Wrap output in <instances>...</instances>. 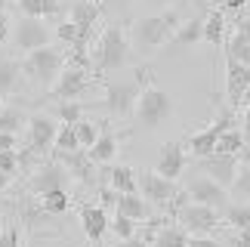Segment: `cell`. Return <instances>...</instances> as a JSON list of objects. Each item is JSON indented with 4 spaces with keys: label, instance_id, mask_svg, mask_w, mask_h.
I'll list each match as a JSON object with an SVG mask.
<instances>
[{
    "label": "cell",
    "instance_id": "cell-40",
    "mask_svg": "<svg viewBox=\"0 0 250 247\" xmlns=\"http://www.w3.org/2000/svg\"><path fill=\"white\" fill-rule=\"evenodd\" d=\"M19 170V151H0V173L13 176Z\"/></svg>",
    "mask_w": 250,
    "mask_h": 247
},
{
    "label": "cell",
    "instance_id": "cell-24",
    "mask_svg": "<svg viewBox=\"0 0 250 247\" xmlns=\"http://www.w3.org/2000/svg\"><path fill=\"white\" fill-rule=\"evenodd\" d=\"M198 41H204V19H188V22H179V28L173 31L167 46H173V50H186V46L198 43Z\"/></svg>",
    "mask_w": 250,
    "mask_h": 247
},
{
    "label": "cell",
    "instance_id": "cell-18",
    "mask_svg": "<svg viewBox=\"0 0 250 247\" xmlns=\"http://www.w3.org/2000/svg\"><path fill=\"white\" fill-rule=\"evenodd\" d=\"M56 161L68 170V176H74L78 183H83V185H96V164L90 158H86V151L83 148H78V151H65V155H56Z\"/></svg>",
    "mask_w": 250,
    "mask_h": 247
},
{
    "label": "cell",
    "instance_id": "cell-26",
    "mask_svg": "<svg viewBox=\"0 0 250 247\" xmlns=\"http://www.w3.org/2000/svg\"><path fill=\"white\" fill-rule=\"evenodd\" d=\"M105 176H108V188H111V192H118V195H133V192H136V170H133V167H127V164L111 167Z\"/></svg>",
    "mask_w": 250,
    "mask_h": 247
},
{
    "label": "cell",
    "instance_id": "cell-22",
    "mask_svg": "<svg viewBox=\"0 0 250 247\" xmlns=\"http://www.w3.org/2000/svg\"><path fill=\"white\" fill-rule=\"evenodd\" d=\"M114 210H118L121 216H127V220L133 223H146L151 220V213H155V207H151L142 195H118V201H114Z\"/></svg>",
    "mask_w": 250,
    "mask_h": 247
},
{
    "label": "cell",
    "instance_id": "cell-31",
    "mask_svg": "<svg viewBox=\"0 0 250 247\" xmlns=\"http://www.w3.org/2000/svg\"><path fill=\"white\" fill-rule=\"evenodd\" d=\"M241 148H244V136H241V130H235V127H232V130L219 133L213 155H238Z\"/></svg>",
    "mask_w": 250,
    "mask_h": 247
},
{
    "label": "cell",
    "instance_id": "cell-52",
    "mask_svg": "<svg viewBox=\"0 0 250 247\" xmlns=\"http://www.w3.org/2000/svg\"><path fill=\"white\" fill-rule=\"evenodd\" d=\"M3 6H6V0H0V13H3Z\"/></svg>",
    "mask_w": 250,
    "mask_h": 247
},
{
    "label": "cell",
    "instance_id": "cell-49",
    "mask_svg": "<svg viewBox=\"0 0 250 247\" xmlns=\"http://www.w3.org/2000/svg\"><path fill=\"white\" fill-rule=\"evenodd\" d=\"M105 3H108V6H121V9H127L133 0H105Z\"/></svg>",
    "mask_w": 250,
    "mask_h": 247
},
{
    "label": "cell",
    "instance_id": "cell-21",
    "mask_svg": "<svg viewBox=\"0 0 250 247\" xmlns=\"http://www.w3.org/2000/svg\"><path fill=\"white\" fill-rule=\"evenodd\" d=\"M118 148H121L118 133H114L108 124H102V130H99V136H96V142L86 148V158H90L93 164L99 167V164H108V161L118 155Z\"/></svg>",
    "mask_w": 250,
    "mask_h": 247
},
{
    "label": "cell",
    "instance_id": "cell-39",
    "mask_svg": "<svg viewBox=\"0 0 250 247\" xmlns=\"http://www.w3.org/2000/svg\"><path fill=\"white\" fill-rule=\"evenodd\" d=\"M0 247H22V238H19V226L16 223H3V226H0Z\"/></svg>",
    "mask_w": 250,
    "mask_h": 247
},
{
    "label": "cell",
    "instance_id": "cell-9",
    "mask_svg": "<svg viewBox=\"0 0 250 247\" xmlns=\"http://www.w3.org/2000/svg\"><path fill=\"white\" fill-rule=\"evenodd\" d=\"M136 195H142L151 207H167V204L173 207L179 188H176V183L158 176L155 170H142V173H136Z\"/></svg>",
    "mask_w": 250,
    "mask_h": 247
},
{
    "label": "cell",
    "instance_id": "cell-5",
    "mask_svg": "<svg viewBox=\"0 0 250 247\" xmlns=\"http://www.w3.org/2000/svg\"><path fill=\"white\" fill-rule=\"evenodd\" d=\"M146 71H136L133 78L127 81H108L105 83V99H102V105L105 111H108L111 118H130L133 115V108H136V99H139V93L142 87H146Z\"/></svg>",
    "mask_w": 250,
    "mask_h": 247
},
{
    "label": "cell",
    "instance_id": "cell-20",
    "mask_svg": "<svg viewBox=\"0 0 250 247\" xmlns=\"http://www.w3.org/2000/svg\"><path fill=\"white\" fill-rule=\"evenodd\" d=\"M81 226H83V235L90 244H99L102 235L108 232V213H105V207L99 204H83L81 207Z\"/></svg>",
    "mask_w": 250,
    "mask_h": 247
},
{
    "label": "cell",
    "instance_id": "cell-28",
    "mask_svg": "<svg viewBox=\"0 0 250 247\" xmlns=\"http://www.w3.org/2000/svg\"><path fill=\"white\" fill-rule=\"evenodd\" d=\"M19 13L31 19H43V16H59L62 6L59 0H19Z\"/></svg>",
    "mask_w": 250,
    "mask_h": 247
},
{
    "label": "cell",
    "instance_id": "cell-8",
    "mask_svg": "<svg viewBox=\"0 0 250 247\" xmlns=\"http://www.w3.org/2000/svg\"><path fill=\"white\" fill-rule=\"evenodd\" d=\"M176 220H179V229H186L191 235H210L213 238V232H219V210L195 201H182L176 207Z\"/></svg>",
    "mask_w": 250,
    "mask_h": 247
},
{
    "label": "cell",
    "instance_id": "cell-54",
    "mask_svg": "<svg viewBox=\"0 0 250 247\" xmlns=\"http://www.w3.org/2000/svg\"><path fill=\"white\" fill-rule=\"evenodd\" d=\"M0 226H3V220H0Z\"/></svg>",
    "mask_w": 250,
    "mask_h": 247
},
{
    "label": "cell",
    "instance_id": "cell-35",
    "mask_svg": "<svg viewBox=\"0 0 250 247\" xmlns=\"http://www.w3.org/2000/svg\"><path fill=\"white\" fill-rule=\"evenodd\" d=\"M71 127H74V136H78V145H81L83 151H86V148H90L93 142H96V136H99V127H96L93 121H86V118H81L78 124H71Z\"/></svg>",
    "mask_w": 250,
    "mask_h": 247
},
{
    "label": "cell",
    "instance_id": "cell-3",
    "mask_svg": "<svg viewBox=\"0 0 250 247\" xmlns=\"http://www.w3.org/2000/svg\"><path fill=\"white\" fill-rule=\"evenodd\" d=\"M173 96L167 90L155 87V83H148V87H142L139 99H136V108H133V115H136V124L146 130H158L164 127V124L173 118Z\"/></svg>",
    "mask_w": 250,
    "mask_h": 247
},
{
    "label": "cell",
    "instance_id": "cell-44",
    "mask_svg": "<svg viewBox=\"0 0 250 247\" xmlns=\"http://www.w3.org/2000/svg\"><path fill=\"white\" fill-rule=\"evenodd\" d=\"M244 6H247V0H223V9H229V13H241Z\"/></svg>",
    "mask_w": 250,
    "mask_h": 247
},
{
    "label": "cell",
    "instance_id": "cell-16",
    "mask_svg": "<svg viewBox=\"0 0 250 247\" xmlns=\"http://www.w3.org/2000/svg\"><path fill=\"white\" fill-rule=\"evenodd\" d=\"M102 19V9L96 0H81V3H71V13H68V22L81 28V41L90 46L93 37H96V25Z\"/></svg>",
    "mask_w": 250,
    "mask_h": 247
},
{
    "label": "cell",
    "instance_id": "cell-43",
    "mask_svg": "<svg viewBox=\"0 0 250 247\" xmlns=\"http://www.w3.org/2000/svg\"><path fill=\"white\" fill-rule=\"evenodd\" d=\"M0 151H16V136H9V133H0Z\"/></svg>",
    "mask_w": 250,
    "mask_h": 247
},
{
    "label": "cell",
    "instance_id": "cell-53",
    "mask_svg": "<svg viewBox=\"0 0 250 247\" xmlns=\"http://www.w3.org/2000/svg\"><path fill=\"white\" fill-rule=\"evenodd\" d=\"M164 3H170V0H164Z\"/></svg>",
    "mask_w": 250,
    "mask_h": 247
},
{
    "label": "cell",
    "instance_id": "cell-11",
    "mask_svg": "<svg viewBox=\"0 0 250 247\" xmlns=\"http://www.w3.org/2000/svg\"><path fill=\"white\" fill-rule=\"evenodd\" d=\"M50 37H53V31L46 28L43 19L22 16V19H19V25L13 28V43H16V50H22V53H31V50H41V46H50Z\"/></svg>",
    "mask_w": 250,
    "mask_h": 247
},
{
    "label": "cell",
    "instance_id": "cell-25",
    "mask_svg": "<svg viewBox=\"0 0 250 247\" xmlns=\"http://www.w3.org/2000/svg\"><path fill=\"white\" fill-rule=\"evenodd\" d=\"M22 90V65L9 56H0V99Z\"/></svg>",
    "mask_w": 250,
    "mask_h": 247
},
{
    "label": "cell",
    "instance_id": "cell-51",
    "mask_svg": "<svg viewBox=\"0 0 250 247\" xmlns=\"http://www.w3.org/2000/svg\"><path fill=\"white\" fill-rule=\"evenodd\" d=\"M3 108H6V102H3V99H0V115H3Z\"/></svg>",
    "mask_w": 250,
    "mask_h": 247
},
{
    "label": "cell",
    "instance_id": "cell-1",
    "mask_svg": "<svg viewBox=\"0 0 250 247\" xmlns=\"http://www.w3.org/2000/svg\"><path fill=\"white\" fill-rule=\"evenodd\" d=\"M130 53H133V43H130V34L124 31L121 25H108L99 37L93 50V65L99 68L102 74H111V71H121L124 65L130 62Z\"/></svg>",
    "mask_w": 250,
    "mask_h": 247
},
{
    "label": "cell",
    "instance_id": "cell-12",
    "mask_svg": "<svg viewBox=\"0 0 250 247\" xmlns=\"http://www.w3.org/2000/svg\"><path fill=\"white\" fill-rule=\"evenodd\" d=\"M68 170H65L59 161H43L41 167L31 170V176H28V188L41 198L43 192H53V188H68Z\"/></svg>",
    "mask_w": 250,
    "mask_h": 247
},
{
    "label": "cell",
    "instance_id": "cell-37",
    "mask_svg": "<svg viewBox=\"0 0 250 247\" xmlns=\"http://www.w3.org/2000/svg\"><path fill=\"white\" fill-rule=\"evenodd\" d=\"M108 232L114 235L118 241H127L136 235V223L127 220V216H121V213H114V220H108Z\"/></svg>",
    "mask_w": 250,
    "mask_h": 247
},
{
    "label": "cell",
    "instance_id": "cell-29",
    "mask_svg": "<svg viewBox=\"0 0 250 247\" xmlns=\"http://www.w3.org/2000/svg\"><path fill=\"white\" fill-rule=\"evenodd\" d=\"M226 37V13L223 9H213V13H207L204 19V41L210 46H219Z\"/></svg>",
    "mask_w": 250,
    "mask_h": 247
},
{
    "label": "cell",
    "instance_id": "cell-6",
    "mask_svg": "<svg viewBox=\"0 0 250 247\" xmlns=\"http://www.w3.org/2000/svg\"><path fill=\"white\" fill-rule=\"evenodd\" d=\"M182 195H186L188 201H195V204L213 207V210H226V207H229V192H226L219 183H213L210 176L198 173V170H188Z\"/></svg>",
    "mask_w": 250,
    "mask_h": 247
},
{
    "label": "cell",
    "instance_id": "cell-10",
    "mask_svg": "<svg viewBox=\"0 0 250 247\" xmlns=\"http://www.w3.org/2000/svg\"><path fill=\"white\" fill-rule=\"evenodd\" d=\"M90 83H93V78L83 65H65L59 71V78H56V83L50 87V96L59 102H74L90 90Z\"/></svg>",
    "mask_w": 250,
    "mask_h": 247
},
{
    "label": "cell",
    "instance_id": "cell-33",
    "mask_svg": "<svg viewBox=\"0 0 250 247\" xmlns=\"http://www.w3.org/2000/svg\"><path fill=\"white\" fill-rule=\"evenodd\" d=\"M56 155H65V151H78V136H74V127L71 124H59V130H56V142H53Z\"/></svg>",
    "mask_w": 250,
    "mask_h": 247
},
{
    "label": "cell",
    "instance_id": "cell-38",
    "mask_svg": "<svg viewBox=\"0 0 250 247\" xmlns=\"http://www.w3.org/2000/svg\"><path fill=\"white\" fill-rule=\"evenodd\" d=\"M56 118L62 124H78L83 118V108L81 102H59V108H56Z\"/></svg>",
    "mask_w": 250,
    "mask_h": 247
},
{
    "label": "cell",
    "instance_id": "cell-42",
    "mask_svg": "<svg viewBox=\"0 0 250 247\" xmlns=\"http://www.w3.org/2000/svg\"><path fill=\"white\" fill-rule=\"evenodd\" d=\"M9 31H13V22H9V16H6V13H0V46L6 43Z\"/></svg>",
    "mask_w": 250,
    "mask_h": 247
},
{
    "label": "cell",
    "instance_id": "cell-15",
    "mask_svg": "<svg viewBox=\"0 0 250 247\" xmlns=\"http://www.w3.org/2000/svg\"><path fill=\"white\" fill-rule=\"evenodd\" d=\"M191 170L210 176L213 183H219L229 192V185H232V179L238 173V155H207V158H198V164Z\"/></svg>",
    "mask_w": 250,
    "mask_h": 247
},
{
    "label": "cell",
    "instance_id": "cell-36",
    "mask_svg": "<svg viewBox=\"0 0 250 247\" xmlns=\"http://www.w3.org/2000/svg\"><path fill=\"white\" fill-rule=\"evenodd\" d=\"M25 124H28V118H25L19 108H3V115H0V133H9V136H16V133L22 130Z\"/></svg>",
    "mask_w": 250,
    "mask_h": 247
},
{
    "label": "cell",
    "instance_id": "cell-19",
    "mask_svg": "<svg viewBox=\"0 0 250 247\" xmlns=\"http://www.w3.org/2000/svg\"><path fill=\"white\" fill-rule=\"evenodd\" d=\"M250 87V65H241L226 56V96L229 105H241L244 90Z\"/></svg>",
    "mask_w": 250,
    "mask_h": 247
},
{
    "label": "cell",
    "instance_id": "cell-50",
    "mask_svg": "<svg viewBox=\"0 0 250 247\" xmlns=\"http://www.w3.org/2000/svg\"><path fill=\"white\" fill-rule=\"evenodd\" d=\"M241 105H244V108H250V87L244 90V96H241Z\"/></svg>",
    "mask_w": 250,
    "mask_h": 247
},
{
    "label": "cell",
    "instance_id": "cell-14",
    "mask_svg": "<svg viewBox=\"0 0 250 247\" xmlns=\"http://www.w3.org/2000/svg\"><path fill=\"white\" fill-rule=\"evenodd\" d=\"M232 111H223L213 124H210L207 130H198V133H191L188 136V151L195 158H207V155H213V148H216V139H219V133H226V130H232Z\"/></svg>",
    "mask_w": 250,
    "mask_h": 247
},
{
    "label": "cell",
    "instance_id": "cell-17",
    "mask_svg": "<svg viewBox=\"0 0 250 247\" xmlns=\"http://www.w3.org/2000/svg\"><path fill=\"white\" fill-rule=\"evenodd\" d=\"M155 173L170 179V183L182 179V173H186V145H182V142H167V145L161 148Z\"/></svg>",
    "mask_w": 250,
    "mask_h": 247
},
{
    "label": "cell",
    "instance_id": "cell-2",
    "mask_svg": "<svg viewBox=\"0 0 250 247\" xmlns=\"http://www.w3.org/2000/svg\"><path fill=\"white\" fill-rule=\"evenodd\" d=\"M179 28V13L176 9H167V13H158V16H146L133 25V41L139 50H161V46L170 43L173 31Z\"/></svg>",
    "mask_w": 250,
    "mask_h": 247
},
{
    "label": "cell",
    "instance_id": "cell-7",
    "mask_svg": "<svg viewBox=\"0 0 250 247\" xmlns=\"http://www.w3.org/2000/svg\"><path fill=\"white\" fill-rule=\"evenodd\" d=\"M56 130H59V121L53 115H31L28 118V148H25V155H19V167H28L31 155H46L56 142Z\"/></svg>",
    "mask_w": 250,
    "mask_h": 247
},
{
    "label": "cell",
    "instance_id": "cell-4",
    "mask_svg": "<svg viewBox=\"0 0 250 247\" xmlns=\"http://www.w3.org/2000/svg\"><path fill=\"white\" fill-rule=\"evenodd\" d=\"M19 65H22V74L28 81L50 90L56 83V78H59V71L65 68V53L59 46H41V50H31Z\"/></svg>",
    "mask_w": 250,
    "mask_h": 247
},
{
    "label": "cell",
    "instance_id": "cell-47",
    "mask_svg": "<svg viewBox=\"0 0 250 247\" xmlns=\"http://www.w3.org/2000/svg\"><path fill=\"white\" fill-rule=\"evenodd\" d=\"M235 247H250V229L238 232V238H235Z\"/></svg>",
    "mask_w": 250,
    "mask_h": 247
},
{
    "label": "cell",
    "instance_id": "cell-32",
    "mask_svg": "<svg viewBox=\"0 0 250 247\" xmlns=\"http://www.w3.org/2000/svg\"><path fill=\"white\" fill-rule=\"evenodd\" d=\"M226 226L244 232L250 229V204H229L226 207Z\"/></svg>",
    "mask_w": 250,
    "mask_h": 247
},
{
    "label": "cell",
    "instance_id": "cell-30",
    "mask_svg": "<svg viewBox=\"0 0 250 247\" xmlns=\"http://www.w3.org/2000/svg\"><path fill=\"white\" fill-rule=\"evenodd\" d=\"M148 247H188V232L179 226H164Z\"/></svg>",
    "mask_w": 250,
    "mask_h": 247
},
{
    "label": "cell",
    "instance_id": "cell-46",
    "mask_svg": "<svg viewBox=\"0 0 250 247\" xmlns=\"http://www.w3.org/2000/svg\"><path fill=\"white\" fill-rule=\"evenodd\" d=\"M118 247H148V241L139 238V235H133V238H127V241H118Z\"/></svg>",
    "mask_w": 250,
    "mask_h": 247
},
{
    "label": "cell",
    "instance_id": "cell-34",
    "mask_svg": "<svg viewBox=\"0 0 250 247\" xmlns=\"http://www.w3.org/2000/svg\"><path fill=\"white\" fill-rule=\"evenodd\" d=\"M229 192L238 201H250V164H238V173L232 179V185H229Z\"/></svg>",
    "mask_w": 250,
    "mask_h": 247
},
{
    "label": "cell",
    "instance_id": "cell-13",
    "mask_svg": "<svg viewBox=\"0 0 250 247\" xmlns=\"http://www.w3.org/2000/svg\"><path fill=\"white\" fill-rule=\"evenodd\" d=\"M9 207L16 210V220L25 226V229H31V232H43L46 226H56V216H50L41 207V201L31 195H19L9 201Z\"/></svg>",
    "mask_w": 250,
    "mask_h": 247
},
{
    "label": "cell",
    "instance_id": "cell-55",
    "mask_svg": "<svg viewBox=\"0 0 250 247\" xmlns=\"http://www.w3.org/2000/svg\"><path fill=\"white\" fill-rule=\"evenodd\" d=\"M247 3H250V0H247Z\"/></svg>",
    "mask_w": 250,
    "mask_h": 247
},
{
    "label": "cell",
    "instance_id": "cell-48",
    "mask_svg": "<svg viewBox=\"0 0 250 247\" xmlns=\"http://www.w3.org/2000/svg\"><path fill=\"white\" fill-rule=\"evenodd\" d=\"M9 183H13V176H6V173H0V195L9 188Z\"/></svg>",
    "mask_w": 250,
    "mask_h": 247
},
{
    "label": "cell",
    "instance_id": "cell-27",
    "mask_svg": "<svg viewBox=\"0 0 250 247\" xmlns=\"http://www.w3.org/2000/svg\"><path fill=\"white\" fill-rule=\"evenodd\" d=\"M37 201H41V207H43L50 216H56V220L71 210V195H68V188H53V192H43Z\"/></svg>",
    "mask_w": 250,
    "mask_h": 247
},
{
    "label": "cell",
    "instance_id": "cell-45",
    "mask_svg": "<svg viewBox=\"0 0 250 247\" xmlns=\"http://www.w3.org/2000/svg\"><path fill=\"white\" fill-rule=\"evenodd\" d=\"M241 136L244 142H250V108H244V115H241Z\"/></svg>",
    "mask_w": 250,
    "mask_h": 247
},
{
    "label": "cell",
    "instance_id": "cell-41",
    "mask_svg": "<svg viewBox=\"0 0 250 247\" xmlns=\"http://www.w3.org/2000/svg\"><path fill=\"white\" fill-rule=\"evenodd\" d=\"M188 247H219V241L210 235H188Z\"/></svg>",
    "mask_w": 250,
    "mask_h": 247
},
{
    "label": "cell",
    "instance_id": "cell-23",
    "mask_svg": "<svg viewBox=\"0 0 250 247\" xmlns=\"http://www.w3.org/2000/svg\"><path fill=\"white\" fill-rule=\"evenodd\" d=\"M226 56L241 65H250V19H241L235 34L226 41Z\"/></svg>",
    "mask_w": 250,
    "mask_h": 247
}]
</instances>
